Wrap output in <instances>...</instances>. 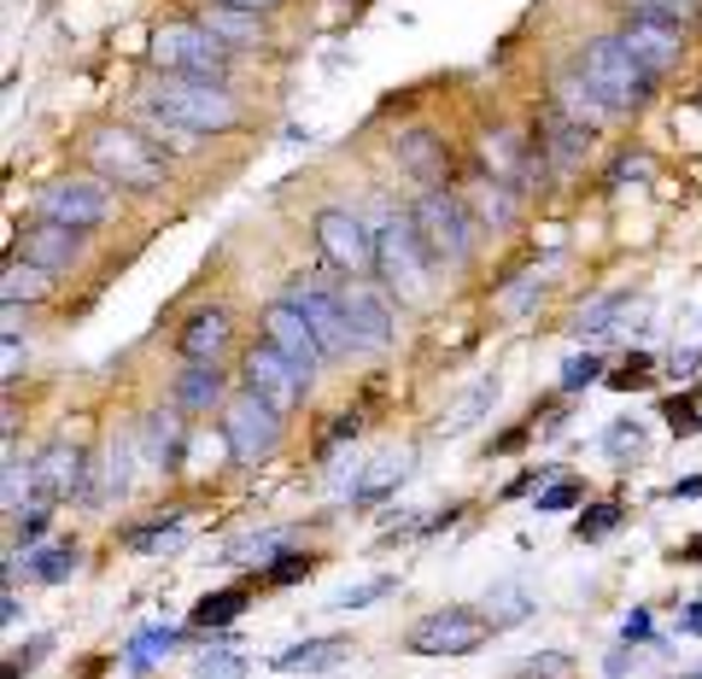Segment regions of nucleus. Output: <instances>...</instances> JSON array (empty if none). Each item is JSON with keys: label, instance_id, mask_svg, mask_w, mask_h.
Returning <instances> with one entry per match:
<instances>
[{"label": "nucleus", "instance_id": "nucleus-1", "mask_svg": "<svg viewBox=\"0 0 702 679\" xmlns=\"http://www.w3.org/2000/svg\"><path fill=\"white\" fill-rule=\"evenodd\" d=\"M147 112H159L170 117V124H182V129H194V135H229V129H241L246 124V106H241V94L229 89V82H205V77H152L147 82Z\"/></svg>", "mask_w": 702, "mask_h": 679}, {"label": "nucleus", "instance_id": "nucleus-2", "mask_svg": "<svg viewBox=\"0 0 702 679\" xmlns=\"http://www.w3.org/2000/svg\"><path fill=\"white\" fill-rule=\"evenodd\" d=\"M82 159H89V170H94L100 182L129 188V194H164V182H170L159 141H147V135L129 129V124H100V129H89Z\"/></svg>", "mask_w": 702, "mask_h": 679}, {"label": "nucleus", "instance_id": "nucleus-3", "mask_svg": "<svg viewBox=\"0 0 702 679\" xmlns=\"http://www.w3.org/2000/svg\"><path fill=\"white\" fill-rule=\"evenodd\" d=\"M147 59H152V71H164V77L229 82V71H234V47L217 42V30H205L199 19H164L152 30Z\"/></svg>", "mask_w": 702, "mask_h": 679}, {"label": "nucleus", "instance_id": "nucleus-4", "mask_svg": "<svg viewBox=\"0 0 702 679\" xmlns=\"http://www.w3.org/2000/svg\"><path fill=\"white\" fill-rule=\"evenodd\" d=\"M574 65L603 89V100L614 112H644L649 100H656V82H661V77H649L644 65L632 59V47L621 36H591L586 47H579Z\"/></svg>", "mask_w": 702, "mask_h": 679}, {"label": "nucleus", "instance_id": "nucleus-5", "mask_svg": "<svg viewBox=\"0 0 702 679\" xmlns=\"http://www.w3.org/2000/svg\"><path fill=\"white\" fill-rule=\"evenodd\" d=\"M410 217H416L422 246H427V258H434L439 269H462L474 258V234H481V223H474L469 199H457L445 188H427L416 206H410Z\"/></svg>", "mask_w": 702, "mask_h": 679}, {"label": "nucleus", "instance_id": "nucleus-6", "mask_svg": "<svg viewBox=\"0 0 702 679\" xmlns=\"http://www.w3.org/2000/svg\"><path fill=\"white\" fill-rule=\"evenodd\" d=\"M375 241H381V281H387V294H399L410 304H422L427 299V281H434V258H427V246H422V229H416V217L410 211H387L381 217V229H375Z\"/></svg>", "mask_w": 702, "mask_h": 679}, {"label": "nucleus", "instance_id": "nucleus-7", "mask_svg": "<svg viewBox=\"0 0 702 679\" xmlns=\"http://www.w3.org/2000/svg\"><path fill=\"white\" fill-rule=\"evenodd\" d=\"M281 411L269 399L258 393H234L229 404H222V446H229V463H241V469H258L269 463V457L281 451Z\"/></svg>", "mask_w": 702, "mask_h": 679}, {"label": "nucleus", "instance_id": "nucleus-8", "mask_svg": "<svg viewBox=\"0 0 702 679\" xmlns=\"http://www.w3.org/2000/svg\"><path fill=\"white\" fill-rule=\"evenodd\" d=\"M311 241H317L322 258H329V269H340V276H369V269L381 264V241H375L369 217H357L346 206H322L311 217Z\"/></svg>", "mask_w": 702, "mask_h": 679}, {"label": "nucleus", "instance_id": "nucleus-9", "mask_svg": "<svg viewBox=\"0 0 702 679\" xmlns=\"http://www.w3.org/2000/svg\"><path fill=\"white\" fill-rule=\"evenodd\" d=\"M281 299L294 304V311H304V322L317 329V340H322V352H329V364L334 358H352V322H346V304H340V287H329L322 276H287L281 281Z\"/></svg>", "mask_w": 702, "mask_h": 679}, {"label": "nucleus", "instance_id": "nucleus-10", "mask_svg": "<svg viewBox=\"0 0 702 679\" xmlns=\"http://www.w3.org/2000/svg\"><path fill=\"white\" fill-rule=\"evenodd\" d=\"M36 217L89 234V229H100V223H112V182H100V176L47 182V188L36 194Z\"/></svg>", "mask_w": 702, "mask_h": 679}, {"label": "nucleus", "instance_id": "nucleus-11", "mask_svg": "<svg viewBox=\"0 0 702 679\" xmlns=\"http://www.w3.org/2000/svg\"><path fill=\"white\" fill-rule=\"evenodd\" d=\"M498 633L486 615H474V609H462V603H451V609H434V615H422L416 626H410V651L416 656H469V651H481V644Z\"/></svg>", "mask_w": 702, "mask_h": 679}, {"label": "nucleus", "instance_id": "nucleus-12", "mask_svg": "<svg viewBox=\"0 0 702 679\" xmlns=\"http://www.w3.org/2000/svg\"><path fill=\"white\" fill-rule=\"evenodd\" d=\"M241 387L246 393H258V399H269L281 416H294L304 399H311V376H304L299 364H287L269 340H258V346L241 358Z\"/></svg>", "mask_w": 702, "mask_h": 679}, {"label": "nucleus", "instance_id": "nucleus-13", "mask_svg": "<svg viewBox=\"0 0 702 679\" xmlns=\"http://www.w3.org/2000/svg\"><path fill=\"white\" fill-rule=\"evenodd\" d=\"M36 469V498L42 504H65V498H89V451L71 446V439H47V446L30 457Z\"/></svg>", "mask_w": 702, "mask_h": 679}, {"label": "nucleus", "instance_id": "nucleus-14", "mask_svg": "<svg viewBox=\"0 0 702 679\" xmlns=\"http://www.w3.org/2000/svg\"><path fill=\"white\" fill-rule=\"evenodd\" d=\"M340 304H346L352 346H357V352H387V346H392V299H387L375 281L346 276V281H340Z\"/></svg>", "mask_w": 702, "mask_h": 679}, {"label": "nucleus", "instance_id": "nucleus-15", "mask_svg": "<svg viewBox=\"0 0 702 679\" xmlns=\"http://www.w3.org/2000/svg\"><path fill=\"white\" fill-rule=\"evenodd\" d=\"M614 36H621V42L632 47V59H638L649 77H667V71H679V59H684V36H691V30H679V24H661V19H638V12H626Z\"/></svg>", "mask_w": 702, "mask_h": 679}, {"label": "nucleus", "instance_id": "nucleus-16", "mask_svg": "<svg viewBox=\"0 0 702 679\" xmlns=\"http://www.w3.org/2000/svg\"><path fill=\"white\" fill-rule=\"evenodd\" d=\"M264 340L281 352L287 364H299L304 376L317 381V369L329 364V352H322V340H317V329L304 322V311H294L287 299H276V304H264Z\"/></svg>", "mask_w": 702, "mask_h": 679}, {"label": "nucleus", "instance_id": "nucleus-17", "mask_svg": "<svg viewBox=\"0 0 702 679\" xmlns=\"http://www.w3.org/2000/svg\"><path fill=\"white\" fill-rule=\"evenodd\" d=\"M392 159H399V170H404V176H416L422 188H439L445 170H451V147H445L439 129L416 124V129H399V135H392Z\"/></svg>", "mask_w": 702, "mask_h": 679}, {"label": "nucleus", "instance_id": "nucleus-18", "mask_svg": "<svg viewBox=\"0 0 702 679\" xmlns=\"http://www.w3.org/2000/svg\"><path fill=\"white\" fill-rule=\"evenodd\" d=\"M229 340H234L229 311H222V304H205V311H194L176 329V352H182V364H222Z\"/></svg>", "mask_w": 702, "mask_h": 679}, {"label": "nucleus", "instance_id": "nucleus-19", "mask_svg": "<svg viewBox=\"0 0 702 679\" xmlns=\"http://www.w3.org/2000/svg\"><path fill=\"white\" fill-rule=\"evenodd\" d=\"M170 404H176L182 416H211L229 404V376H222V364H182V376L170 381Z\"/></svg>", "mask_w": 702, "mask_h": 679}, {"label": "nucleus", "instance_id": "nucleus-20", "mask_svg": "<svg viewBox=\"0 0 702 679\" xmlns=\"http://www.w3.org/2000/svg\"><path fill=\"white\" fill-rule=\"evenodd\" d=\"M551 106H556L562 117H574V124H586V129H603L609 117H614V106L603 100V89H597V82L579 71V65L551 82Z\"/></svg>", "mask_w": 702, "mask_h": 679}, {"label": "nucleus", "instance_id": "nucleus-21", "mask_svg": "<svg viewBox=\"0 0 702 679\" xmlns=\"http://www.w3.org/2000/svg\"><path fill=\"white\" fill-rule=\"evenodd\" d=\"M82 229H65V223H47V217H36V223L24 229V258L30 264H42V269H71L77 258H82Z\"/></svg>", "mask_w": 702, "mask_h": 679}, {"label": "nucleus", "instance_id": "nucleus-22", "mask_svg": "<svg viewBox=\"0 0 702 679\" xmlns=\"http://www.w3.org/2000/svg\"><path fill=\"white\" fill-rule=\"evenodd\" d=\"M469 211H474V223H481V234H504L509 223L521 217V188L516 182H498V176H481V182H469Z\"/></svg>", "mask_w": 702, "mask_h": 679}, {"label": "nucleus", "instance_id": "nucleus-23", "mask_svg": "<svg viewBox=\"0 0 702 679\" xmlns=\"http://www.w3.org/2000/svg\"><path fill=\"white\" fill-rule=\"evenodd\" d=\"M199 24L217 30V42H229L234 54H246V47H264V42H269L264 12H252V7H222V0H211V7L199 12Z\"/></svg>", "mask_w": 702, "mask_h": 679}, {"label": "nucleus", "instance_id": "nucleus-24", "mask_svg": "<svg viewBox=\"0 0 702 679\" xmlns=\"http://www.w3.org/2000/svg\"><path fill=\"white\" fill-rule=\"evenodd\" d=\"M182 411L170 404V411H152V416H141V457H147V469H176L182 463Z\"/></svg>", "mask_w": 702, "mask_h": 679}, {"label": "nucleus", "instance_id": "nucleus-25", "mask_svg": "<svg viewBox=\"0 0 702 679\" xmlns=\"http://www.w3.org/2000/svg\"><path fill=\"white\" fill-rule=\"evenodd\" d=\"M352 656V638H304V644H287L281 656H269L276 674H329Z\"/></svg>", "mask_w": 702, "mask_h": 679}, {"label": "nucleus", "instance_id": "nucleus-26", "mask_svg": "<svg viewBox=\"0 0 702 679\" xmlns=\"http://www.w3.org/2000/svg\"><path fill=\"white\" fill-rule=\"evenodd\" d=\"M294 528H264V533H241L222 545V563L229 568H264V563H281L287 551H294Z\"/></svg>", "mask_w": 702, "mask_h": 679}, {"label": "nucleus", "instance_id": "nucleus-27", "mask_svg": "<svg viewBox=\"0 0 702 679\" xmlns=\"http://www.w3.org/2000/svg\"><path fill=\"white\" fill-rule=\"evenodd\" d=\"M544 135H551V141H544V152H551V170H556V176H568V170L586 159V147H591L597 129L574 124V117H562V112L551 106V112H544Z\"/></svg>", "mask_w": 702, "mask_h": 679}, {"label": "nucleus", "instance_id": "nucleus-28", "mask_svg": "<svg viewBox=\"0 0 702 679\" xmlns=\"http://www.w3.org/2000/svg\"><path fill=\"white\" fill-rule=\"evenodd\" d=\"M404 474H410V451H381L364 474H352L346 498H352V504H375V498H387V492L399 486Z\"/></svg>", "mask_w": 702, "mask_h": 679}, {"label": "nucleus", "instance_id": "nucleus-29", "mask_svg": "<svg viewBox=\"0 0 702 679\" xmlns=\"http://www.w3.org/2000/svg\"><path fill=\"white\" fill-rule=\"evenodd\" d=\"M246 603H252V586H222V591H205V598L187 609V621H194V633H222V626L241 621Z\"/></svg>", "mask_w": 702, "mask_h": 679}, {"label": "nucleus", "instance_id": "nucleus-30", "mask_svg": "<svg viewBox=\"0 0 702 679\" xmlns=\"http://www.w3.org/2000/svg\"><path fill=\"white\" fill-rule=\"evenodd\" d=\"M47 276H54V269H42V264H19V258H12L7 264V281H0V304H42L47 294H54V281H47Z\"/></svg>", "mask_w": 702, "mask_h": 679}, {"label": "nucleus", "instance_id": "nucleus-31", "mask_svg": "<svg viewBox=\"0 0 702 679\" xmlns=\"http://www.w3.org/2000/svg\"><path fill=\"white\" fill-rule=\"evenodd\" d=\"M492 404H498V381H492V376H486V381H474V387H469V393H462V399L451 404V411H445V416H439V428H445V434H469V428H474V422H481V416L492 411Z\"/></svg>", "mask_w": 702, "mask_h": 679}, {"label": "nucleus", "instance_id": "nucleus-32", "mask_svg": "<svg viewBox=\"0 0 702 679\" xmlns=\"http://www.w3.org/2000/svg\"><path fill=\"white\" fill-rule=\"evenodd\" d=\"M626 304H632V287H621V294H603V299H591V304H579L574 334H579V340H603V334H614V322H621Z\"/></svg>", "mask_w": 702, "mask_h": 679}, {"label": "nucleus", "instance_id": "nucleus-33", "mask_svg": "<svg viewBox=\"0 0 702 679\" xmlns=\"http://www.w3.org/2000/svg\"><path fill=\"white\" fill-rule=\"evenodd\" d=\"M77 563H82V551L71 545V539H65V545H47V551H36V556H30V580H36V586H65V580H71V574H77Z\"/></svg>", "mask_w": 702, "mask_h": 679}, {"label": "nucleus", "instance_id": "nucleus-34", "mask_svg": "<svg viewBox=\"0 0 702 679\" xmlns=\"http://www.w3.org/2000/svg\"><path fill=\"white\" fill-rule=\"evenodd\" d=\"M621 12H638V19H661V24H679V30H697L702 24V0H614Z\"/></svg>", "mask_w": 702, "mask_h": 679}, {"label": "nucleus", "instance_id": "nucleus-35", "mask_svg": "<svg viewBox=\"0 0 702 679\" xmlns=\"http://www.w3.org/2000/svg\"><path fill=\"white\" fill-rule=\"evenodd\" d=\"M129 457H135V446L129 439H112V451H106V469H100V492L89 504H117L129 492Z\"/></svg>", "mask_w": 702, "mask_h": 679}, {"label": "nucleus", "instance_id": "nucleus-36", "mask_svg": "<svg viewBox=\"0 0 702 679\" xmlns=\"http://www.w3.org/2000/svg\"><path fill=\"white\" fill-rule=\"evenodd\" d=\"M533 609H539V603L527 598L521 586H492V591H486V621L498 626V633H504V626H521Z\"/></svg>", "mask_w": 702, "mask_h": 679}, {"label": "nucleus", "instance_id": "nucleus-37", "mask_svg": "<svg viewBox=\"0 0 702 679\" xmlns=\"http://www.w3.org/2000/svg\"><path fill=\"white\" fill-rule=\"evenodd\" d=\"M182 644H187V633H170V626H147V633L129 644L124 668H129V674H147V668H152V661H159L164 651H182Z\"/></svg>", "mask_w": 702, "mask_h": 679}, {"label": "nucleus", "instance_id": "nucleus-38", "mask_svg": "<svg viewBox=\"0 0 702 679\" xmlns=\"http://www.w3.org/2000/svg\"><path fill=\"white\" fill-rule=\"evenodd\" d=\"M621 521H626L621 504H586V516L574 521V539H579V545H597V539H609Z\"/></svg>", "mask_w": 702, "mask_h": 679}, {"label": "nucleus", "instance_id": "nucleus-39", "mask_svg": "<svg viewBox=\"0 0 702 679\" xmlns=\"http://www.w3.org/2000/svg\"><path fill=\"white\" fill-rule=\"evenodd\" d=\"M498 159L504 170H516V176H527V159H533V152L521 147V135L516 129H498V135H486V164Z\"/></svg>", "mask_w": 702, "mask_h": 679}, {"label": "nucleus", "instance_id": "nucleus-40", "mask_svg": "<svg viewBox=\"0 0 702 679\" xmlns=\"http://www.w3.org/2000/svg\"><path fill=\"white\" fill-rule=\"evenodd\" d=\"M597 381H603V358H597V352H574V358L562 364V393H586Z\"/></svg>", "mask_w": 702, "mask_h": 679}, {"label": "nucleus", "instance_id": "nucleus-41", "mask_svg": "<svg viewBox=\"0 0 702 679\" xmlns=\"http://www.w3.org/2000/svg\"><path fill=\"white\" fill-rule=\"evenodd\" d=\"M392 591V574H381V580H364V586H346V591H334L329 609H340V615H352V609H364V603H381Z\"/></svg>", "mask_w": 702, "mask_h": 679}, {"label": "nucleus", "instance_id": "nucleus-42", "mask_svg": "<svg viewBox=\"0 0 702 679\" xmlns=\"http://www.w3.org/2000/svg\"><path fill=\"white\" fill-rule=\"evenodd\" d=\"M603 451L614 457V463L638 457L644 451V428H638V422H609V428H603Z\"/></svg>", "mask_w": 702, "mask_h": 679}, {"label": "nucleus", "instance_id": "nucleus-43", "mask_svg": "<svg viewBox=\"0 0 702 679\" xmlns=\"http://www.w3.org/2000/svg\"><path fill=\"white\" fill-rule=\"evenodd\" d=\"M661 422L674 428V439H697V434H702V411H697V399H667V404H661Z\"/></svg>", "mask_w": 702, "mask_h": 679}, {"label": "nucleus", "instance_id": "nucleus-44", "mask_svg": "<svg viewBox=\"0 0 702 679\" xmlns=\"http://www.w3.org/2000/svg\"><path fill=\"white\" fill-rule=\"evenodd\" d=\"M241 674H246V656H234V651L194 656V679H241Z\"/></svg>", "mask_w": 702, "mask_h": 679}, {"label": "nucleus", "instance_id": "nucleus-45", "mask_svg": "<svg viewBox=\"0 0 702 679\" xmlns=\"http://www.w3.org/2000/svg\"><path fill=\"white\" fill-rule=\"evenodd\" d=\"M579 498H586V492H579V481H551V486L533 498V509H539V516H562V509H574Z\"/></svg>", "mask_w": 702, "mask_h": 679}, {"label": "nucleus", "instance_id": "nucleus-46", "mask_svg": "<svg viewBox=\"0 0 702 679\" xmlns=\"http://www.w3.org/2000/svg\"><path fill=\"white\" fill-rule=\"evenodd\" d=\"M47 521H54V516H47V504L36 498L30 509H19V516H12V539H19V545H42Z\"/></svg>", "mask_w": 702, "mask_h": 679}, {"label": "nucleus", "instance_id": "nucleus-47", "mask_svg": "<svg viewBox=\"0 0 702 679\" xmlns=\"http://www.w3.org/2000/svg\"><path fill=\"white\" fill-rule=\"evenodd\" d=\"M311 568H317V556H311V551H287L276 568H264V580H269V586H294V580H304Z\"/></svg>", "mask_w": 702, "mask_h": 679}, {"label": "nucleus", "instance_id": "nucleus-48", "mask_svg": "<svg viewBox=\"0 0 702 679\" xmlns=\"http://www.w3.org/2000/svg\"><path fill=\"white\" fill-rule=\"evenodd\" d=\"M649 152H621L614 159V170H609V188H626V182H649Z\"/></svg>", "mask_w": 702, "mask_h": 679}, {"label": "nucleus", "instance_id": "nucleus-49", "mask_svg": "<svg viewBox=\"0 0 702 679\" xmlns=\"http://www.w3.org/2000/svg\"><path fill=\"white\" fill-rule=\"evenodd\" d=\"M614 393H638V387H649V358L644 352H632V358L621 364V376H609Z\"/></svg>", "mask_w": 702, "mask_h": 679}, {"label": "nucleus", "instance_id": "nucleus-50", "mask_svg": "<svg viewBox=\"0 0 702 679\" xmlns=\"http://www.w3.org/2000/svg\"><path fill=\"white\" fill-rule=\"evenodd\" d=\"M357 428H364L357 416H334V428L322 434V446H317V457H322V463H329V457H334L340 446H346V439H357Z\"/></svg>", "mask_w": 702, "mask_h": 679}, {"label": "nucleus", "instance_id": "nucleus-51", "mask_svg": "<svg viewBox=\"0 0 702 679\" xmlns=\"http://www.w3.org/2000/svg\"><path fill=\"white\" fill-rule=\"evenodd\" d=\"M0 369H7L0 381H7V393H12V387H19V376H24V346H19V334H7V346H0Z\"/></svg>", "mask_w": 702, "mask_h": 679}, {"label": "nucleus", "instance_id": "nucleus-52", "mask_svg": "<svg viewBox=\"0 0 702 679\" xmlns=\"http://www.w3.org/2000/svg\"><path fill=\"white\" fill-rule=\"evenodd\" d=\"M644 638H656V621H649V609H632L621 621V644H644Z\"/></svg>", "mask_w": 702, "mask_h": 679}, {"label": "nucleus", "instance_id": "nucleus-53", "mask_svg": "<svg viewBox=\"0 0 702 679\" xmlns=\"http://www.w3.org/2000/svg\"><path fill=\"white\" fill-rule=\"evenodd\" d=\"M533 299H539V281L527 276L521 287H509V294H504V311H509V317H521V311H527V304H533Z\"/></svg>", "mask_w": 702, "mask_h": 679}, {"label": "nucleus", "instance_id": "nucleus-54", "mask_svg": "<svg viewBox=\"0 0 702 679\" xmlns=\"http://www.w3.org/2000/svg\"><path fill=\"white\" fill-rule=\"evenodd\" d=\"M679 633H684V638H702V603H684V615H679Z\"/></svg>", "mask_w": 702, "mask_h": 679}, {"label": "nucleus", "instance_id": "nucleus-55", "mask_svg": "<svg viewBox=\"0 0 702 679\" xmlns=\"http://www.w3.org/2000/svg\"><path fill=\"white\" fill-rule=\"evenodd\" d=\"M533 422H539V416H533ZM533 422H521V428H509V434H504V439H498V446H492V451H516V446H521V439H527V434H533Z\"/></svg>", "mask_w": 702, "mask_h": 679}, {"label": "nucleus", "instance_id": "nucleus-56", "mask_svg": "<svg viewBox=\"0 0 702 679\" xmlns=\"http://www.w3.org/2000/svg\"><path fill=\"white\" fill-rule=\"evenodd\" d=\"M626 668H632V651H626V644H621V651H614V656L603 661V674H609V679H621Z\"/></svg>", "mask_w": 702, "mask_h": 679}, {"label": "nucleus", "instance_id": "nucleus-57", "mask_svg": "<svg viewBox=\"0 0 702 679\" xmlns=\"http://www.w3.org/2000/svg\"><path fill=\"white\" fill-rule=\"evenodd\" d=\"M19 609H24V603H19V591L7 586V598H0V621H7V626H19Z\"/></svg>", "mask_w": 702, "mask_h": 679}, {"label": "nucleus", "instance_id": "nucleus-58", "mask_svg": "<svg viewBox=\"0 0 702 679\" xmlns=\"http://www.w3.org/2000/svg\"><path fill=\"white\" fill-rule=\"evenodd\" d=\"M702 492V474H684V481H674V498H697Z\"/></svg>", "mask_w": 702, "mask_h": 679}, {"label": "nucleus", "instance_id": "nucleus-59", "mask_svg": "<svg viewBox=\"0 0 702 679\" xmlns=\"http://www.w3.org/2000/svg\"><path fill=\"white\" fill-rule=\"evenodd\" d=\"M702 364V352L691 346V352H679V358H674V376H684V369H697Z\"/></svg>", "mask_w": 702, "mask_h": 679}, {"label": "nucleus", "instance_id": "nucleus-60", "mask_svg": "<svg viewBox=\"0 0 702 679\" xmlns=\"http://www.w3.org/2000/svg\"><path fill=\"white\" fill-rule=\"evenodd\" d=\"M222 7H252V12H276L281 0H222Z\"/></svg>", "mask_w": 702, "mask_h": 679}, {"label": "nucleus", "instance_id": "nucleus-61", "mask_svg": "<svg viewBox=\"0 0 702 679\" xmlns=\"http://www.w3.org/2000/svg\"><path fill=\"white\" fill-rule=\"evenodd\" d=\"M697 556H702V539H691V545L679 551V563H697Z\"/></svg>", "mask_w": 702, "mask_h": 679}, {"label": "nucleus", "instance_id": "nucleus-62", "mask_svg": "<svg viewBox=\"0 0 702 679\" xmlns=\"http://www.w3.org/2000/svg\"><path fill=\"white\" fill-rule=\"evenodd\" d=\"M684 679H702V668H697V674H684Z\"/></svg>", "mask_w": 702, "mask_h": 679}, {"label": "nucleus", "instance_id": "nucleus-63", "mask_svg": "<svg viewBox=\"0 0 702 679\" xmlns=\"http://www.w3.org/2000/svg\"><path fill=\"white\" fill-rule=\"evenodd\" d=\"M697 399H702V387H697Z\"/></svg>", "mask_w": 702, "mask_h": 679}]
</instances>
